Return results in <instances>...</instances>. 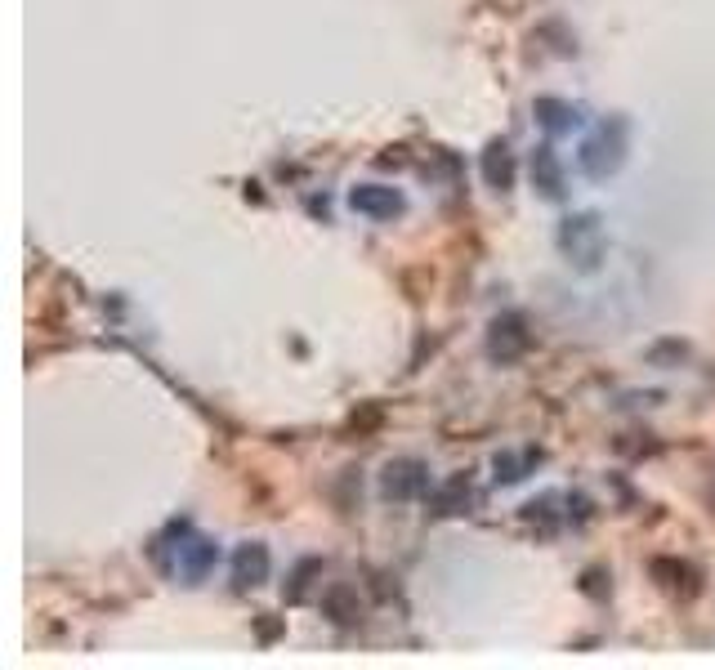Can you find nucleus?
I'll use <instances>...</instances> for the list:
<instances>
[{
  "label": "nucleus",
  "instance_id": "6",
  "mask_svg": "<svg viewBox=\"0 0 715 670\" xmlns=\"http://www.w3.org/2000/svg\"><path fill=\"white\" fill-rule=\"evenodd\" d=\"M211 563H215V545L211 541H197L193 550H188V577H202Z\"/></svg>",
  "mask_w": 715,
  "mask_h": 670
},
{
  "label": "nucleus",
  "instance_id": "1",
  "mask_svg": "<svg viewBox=\"0 0 715 670\" xmlns=\"http://www.w3.org/2000/svg\"><path fill=\"white\" fill-rule=\"evenodd\" d=\"M349 206L358 210V215H376V219H389L403 210V197L394 193V188H380V184H367V188H354L349 193Z\"/></svg>",
  "mask_w": 715,
  "mask_h": 670
},
{
  "label": "nucleus",
  "instance_id": "2",
  "mask_svg": "<svg viewBox=\"0 0 715 670\" xmlns=\"http://www.w3.org/2000/svg\"><path fill=\"white\" fill-rule=\"evenodd\" d=\"M425 487V474L416 461H398L385 469V492L394 496V501H407V496H416Z\"/></svg>",
  "mask_w": 715,
  "mask_h": 670
},
{
  "label": "nucleus",
  "instance_id": "5",
  "mask_svg": "<svg viewBox=\"0 0 715 670\" xmlns=\"http://www.w3.org/2000/svg\"><path fill=\"white\" fill-rule=\"evenodd\" d=\"M537 179H541V193H550V197H559V166H555V157L550 152H537Z\"/></svg>",
  "mask_w": 715,
  "mask_h": 670
},
{
  "label": "nucleus",
  "instance_id": "3",
  "mask_svg": "<svg viewBox=\"0 0 715 670\" xmlns=\"http://www.w3.org/2000/svg\"><path fill=\"white\" fill-rule=\"evenodd\" d=\"M264 572H269V550L264 545H246L237 554V586H260Z\"/></svg>",
  "mask_w": 715,
  "mask_h": 670
},
{
  "label": "nucleus",
  "instance_id": "4",
  "mask_svg": "<svg viewBox=\"0 0 715 670\" xmlns=\"http://www.w3.org/2000/svg\"><path fill=\"white\" fill-rule=\"evenodd\" d=\"M483 166H488V179L497 188H510V179H514V166H510V148H505V143H492L488 148V161H483Z\"/></svg>",
  "mask_w": 715,
  "mask_h": 670
}]
</instances>
